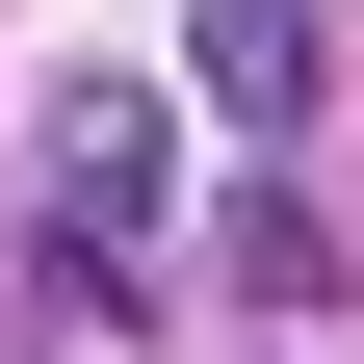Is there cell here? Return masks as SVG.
<instances>
[{
	"instance_id": "cell-1",
	"label": "cell",
	"mask_w": 364,
	"mask_h": 364,
	"mask_svg": "<svg viewBox=\"0 0 364 364\" xmlns=\"http://www.w3.org/2000/svg\"><path fill=\"white\" fill-rule=\"evenodd\" d=\"M182 53H208V130H260V156H287V130H312V78H338V26H312V0H208Z\"/></svg>"
},
{
	"instance_id": "cell-2",
	"label": "cell",
	"mask_w": 364,
	"mask_h": 364,
	"mask_svg": "<svg viewBox=\"0 0 364 364\" xmlns=\"http://www.w3.org/2000/svg\"><path fill=\"white\" fill-rule=\"evenodd\" d=\"M208 260H235L260 312H312V287H338V260H312V208H287V182H235V235H208Z\"/></svg>"
}]
</instances>
